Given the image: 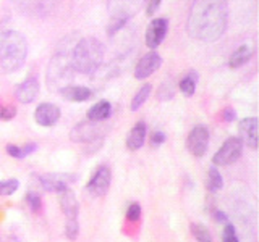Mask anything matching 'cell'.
<instances>
[{"label": "cell", "mask_w": 259, "mask_h": 242, "mask_svg": "<svg viewBox=\"0 0 259 242\" xmlns=\"http://www.w3.org/2000/svg\"><path fill=\"white\" fill-rule=\"evenodd\" d=\"M73 48V47H71ZM70 53L71 50H57V53L51 58L47 68V86L51 91L60 92L63 87L70 86L73 81V70L71 67V60H70Z\"/></svg>", "instance_id": "cell-4"}, {"label": "cell", "mask_w": 259, "mask_h": 242, "mask_svg": "<svg viewBox=\"0 0 259 242\" xmlns=\"http://www.w3.org/2000/svg\"><path fill=\"white\" fill-rule=\"evenodd\" d=\"M60 95L70 102H86L93 97V91L84 86H67L60 91Z\"/></svg>", "instance_id": "cell-17"}, {"label": "cell", "mask_w": 259, "mask_h": 242, "mask_svg": "<svg viewBox=\"0 0 259 242\" xmlns=\"http://www.w3.org/2000/svg\"><path fill=\"white\" fill-rule=\"evenodd\" d=\"M79 234V224L76 218H68L67 224H65V236H67L70 240H75Z\"/></svg>", "instance_id": "cell-28"}, {"label": "cell", "mask_w": 259, "mask_h": 242, "mask_svg": "<svg viewBox=\"0 0 259 242\" xmlns=\"http://www.w3.org/2000/svg\"><path fill=\"white\" fill-rule=\"evenodd\" d=\"M222 116H224V119L225 121H233V119H237V111H235L233 108H225L224 111H222Z\"/></svg>", "instance_id": "cell-36"}, {"label": "cell", "mask_w": 259, "mask_h": 242, "mask_svg": "<svg viewBox=\"0 0 259 242\" xmlns=\"http://www.w3.org/2000/svg\"><path fill=\"white\" fill-rule=\"evenodd\" d=\"M37 149V145L34 142H28L24 147H18V145H7V153L13 158H24L31 155L32 152H34Z\"/></svg>", "instance_id": "cell-24"}, {"label": "cell", "mask_w": 259, "mask_h": 242, "mask_svg": "<svg viewBox=\"0 0 259 242\" xmlns=\"http://www.w3.org/2000/svg\"><path fill=\"white\" fill-rule=\"evenodd\" d=\"M110 181H112L110 168L107 165H101V166H97L94 174L89 177V181L86 184V191L89 196H93V197H102L107 194L110 188Z\"/></svg>", "instance_id": "cell-7"}, {"label": "cell", "mask_w": 259, "mask_h": 242, "mask_svg": "<svg viewBox=\"0 0 259 242\" xmlns=\"http://www.w3.org/2000/svg\"><path fill=\"white\" fill-rule=\"evenodd\" d=\"M168 31V21L165 18H156L149 23L146 29V45L149 48H157L165 39Z\"/></svg>", "instance_id": "cell-12"}, {"label": "cell", "mask_w": 259, "mask_h": 242, "mask_svg": "<svg viewBox=\"0 0 259 242\" xmlns=\"http://www.w3.org/2000/svg\"><path fill=\"white\" fill-rule=\"evenodd\" d=\"M151 91H152V86L151 84H144L141 89H138V92L135 94L132 103H130V110H132V111H138V110H140L143 105L146 103V100H148Z\"/></svg>", "instance_id": "cell-23"}, {"label": "cell", "mask_w": 259, "mask_h": 242, "mask_svg": "<svg viewBox=\"0 0 259 242\" xmlns=\"http://www.w3.org/2000/svg\"><path fill=\"white\" fill-rule=\"evenodd\" d=\"M59 202L62 207V212L68 218H78L79 212V204L76 200V196L70 189H63L59 192Z\"/></svg>", "instance_id": "cell-16"}, {"label": "cell", "mask_w": 259, "mask_h": 242, "mask_svg": "<svg viewBox=\"0 0 259 242\" xmlns=\"http://www.w3.org/2000/svg\"><path fill=\"white\" fill-rule=\"evenodd\" d=\"M224 186V177L222 174L217 171V168H209L207 177H206V188L210 192H217L221 191Z\"/></svg>", "instance_id": "cell-25"}, {"label": "cell", "mask_w": 259, "mask_h": 242, "mask_svg": "<svg viewBox=\"0 0 259 242\" xmlns=\"http://www.w3.org/2000/svg\"><path fill=\"white\" fill-rule=\"evenodd\" d=\"M40 186L47 192H60L63 189H68L70 184L76 181V174L71 173H47L39 177Z\"/></svg>", "instance_id": "cell-10"}, {"label": "cell", "mask_w": 259, "mask_h": 242, "mask_svg": "<svg viewBox=\"0 0 259 242\" xmlns=\"http://www.w3.org/2000/svg\"><path fill=\"white\" fill-rule=\"evenodd\" d=\"M160 65H162V58L157 52H149L143 55L135 67V78L140 81L149 78L152 73H156L160 68Z\"/></svg>", "instance_id": "cell-11"}, {"label": "cell", "mask_w": 259, "mask_h": 242, "mask_svg": "<svg viewBox=\"0 0 259 242\" xmlns=\"http://www.w3.org/2000/svg\"><path fill=\"white\" fill-rule=\"evenodd\" d=\"M144 139H146V123L144 121H138L126 136V149L133 150V152L141 149L144 144Z\"/></svg>", "instance_id": "cell-18"}, {"label": "cell", "mask_w": 259, "mask_h": 242, "mask_svg": "<svg viewBox=\"0 0 259 242\" xmlns=\"http://www.w3.org/2000/svg\"><path fill=\"white\" fill-rule=\"evenodd\" d=\"M104 52H105V48L99 39H96V37L79 39L78 42L73 45L71 53H70L73 70L76 73H81V75H93V73H96L102 65Z\"/></svg>", "instance_id": "cell-2"}, {"label": "cell", "mask_w": 259, "mask_h": 242, "mask_svg": "<svg viewBox=\"0 0 259 242\" xmlns=\"http://www.w3.org/2000/svg\"><path fill=\"white\" fill-rule=\"evenodd\" d=\"M238 131H240L241 142H245L253 150H256L257 149V118L251 116V118L241 119L238 123Z\"/></svg>", "instance_id": "cell-14"}, {"label": "cell", "mask_w": 259, "mask_h": 242, "mask_svg": "<svg viewBox=\"0 0 259 242\" xmlns=\"http://www.w3.org/2000/svg\"><path fill=\"white\" fill-rule=\"evenodd\" d=\"M191 234L198 242H214L209 229L202 224H191Z\"/></svg>", "instance_id": "cell-26"}, {"label": "cell", "mask_w": 259, "mask_h": 242, "mask_svg": "<svg viewBox=\"0 0 259 242\" xmlns=\"http://www.w3.org/2000/svg\"><path fill=\"white\" fill-rule=\"evenodd\" d=\"M39 94V81L34 76H29L16 87V99L21 103H31Z\"/></svg>", "instance_id": "cell-15"}, {"label": "cell", "mask_w": 259, "mask_h": 242, "mask_svg": "<svg viewBox=\"0 0 259 242\" xmlns=\"http://www.w3.org/2000/svg\"><path fill=\"white\" fill-rule=\"evenodd\" d=\"M8 242H15V240H12V239H10V240H8Z\"/></svg>", "instance_id": "cell-38"}, {"label": "cell", "mask_w": 259, "mask_h": 242, "mask_svg": "<svg viewBox=\"0 0 259 242\" xmlns=\"http://www.w3.org/2000/svg\"><path fill=\"white\" fill-rule=\"evenodd\" d=\"M214 218H215V221H219V223H227V221H229L227 215L224 212H221V210H215V212H214Z\"/></svg>", "instance_id": "cell-37"}, {"label": "cell", "mask_w": 259, "mask_h": 242, "mask_svg": "<svg viewBox=\"0 0 259 242\" xmlns=\"http://www.w3.org/2000/svg\"><path fill=\"white\" fill-rule=\"evenodd\" d=\"M209 145V129L206 126H194L186 139V147L194 157H202Z\"/></svg>", "instance_id": "cell-9"}, {"label": "cell", "mask_w": 259, "mask_h": 242, "mask_svg": "<svg viewBox=\"0 0 259 242\" xmlns=\"http://www.w3.org/2000/svg\"><path fill=\"white\" fill-rule=\"evenodd\" d=\"M165 142V134L162 133V131H154L151 134V144H152V147H159V145H162Z\"/></svg>", "instance_id": "cell-34"}, {"label": "cell", "mask_w": 259, "mask_h": 242, "mask_svg": "<svg viewBox=\"0 0 259 242\" xmlns=\"http://www.w3.org/2000/svg\"><path fill=\"white\" fill-rule=\"evenodd\" d=\"M196 84H198V73L190 71L188 75L183 76L180 81V91L186 97H191V95H194V92H196Z\"/></svg>", "instance_id": "cell-22"}, {"label": "cell", "mask_w": 259, "mask_h": 242, "mask_svg": "<svg viewBox=\"0 0 259 242\" xmlns=\"http://www.w3.org/2000/svg\"><path fill=\"white\" fill-rule=\"evenodd\" d=\"M59 118H60V108L57 107V105L49 103V102L40 103L34 111L36 123L40 126H46V128L54 126L57 121H59Z\"/></svg>", "instance_id": "cell-13"}, {"label": "cell", "mask_w": 259, "mask_h": 242, "mask_svg": "<svg viewBox=\"0 0 259 242\" xmlns=\"http://www.w3.org/2000/svg\"><path fill=\"white\" fill-rule=\"evenodd\" d=\"M59 2L60 0H31V5L34 13H37L39 16H49L55 12Z\"/></svg>", "instance_id": "cell-21"}, {"label": "cell", "mask_w": 259, "mask_h": 242, "mask_svg": "<svg viewBox=\"0 0 259 242\" xmlns=\"http://www.w3.org/2000/svg\"><path fill=\"white\" fill-rule=\"evenodd\" d=\"M222 242H240L237 231H235V226L232 223H227L224 232H222Z\"/></svg>", "instance_id": "cell-30"}, {"label": "cell", "mask_w": 259, "mask_h": 242, "mask_svg": "<svg viewBox=\"0 0 259 242\" xmlns=\"http://www.w3.org/2000/svg\"><path fill=\"white\" fill-rule=\"evenodd\" d=\"M251 56H253V48H251L249 45H241L232 53L230 60H229V67L230 68H240L245 63L249 62Z\"/></svg>", "instance_id": "cell-20"}, {"label": "cell", "mask_w": 259, "mask_h": 242, "mask_svg": "<svg viewBox=\"0 0 259 242\" xmlns=\"http://www.w3.org/2000/svg\"><path fill=\"white\" fill-rule=\"evenodd\" d=\"M141 218V205L140 204H132L126 210V220L128 221H138Z\"/></svg>", "instance_id": "cell-32"}, {"label": "cell", "mask_w": 259, "mask_h": 242, "mask_svg": "<svg viewBox=\"0 0 259 242\" xmlns=\"http://www.w3.org/2000/svg\"><path fill=\"white\" fill-rule=\"evenodd\" d=\"M26 202H28V205L31 207L32 212H39L40 207H42V200H40L39 194H36V192H28Z\"/></svg>", "instance_id": "cell-31"}, {"label": "cell", "mask_w": 259, "mask_h": 242, "mask_svg": "<svg viewBox=\"0 0 259 242\" xmlns=\"http://www.w3.org/2000/svg\"><path fill=\"white\" fill-rule=\"evenodd\" d=\"M101 121H83V123H78L75 128L71 129L70 133V139L73 142H79V144H89V142H96L99 141L104 136V128L99 125Z\"/></svg>", "instance_id": "cell-6"}, {"label": "cell", "mask_w": 259, "mask_h": 242, "mask_svg": "<svg viewBox=\"0 0 259 242\" xmlns=\"http://www.w3.org/2000/svg\"><path fill=\"white\" fill-rule=\"evenodd\" d=\"M157 95H159V99H160V100H168V99H172V97L175 95V84H174V81H172V79L165 81V83L159 87Z\"/></svg>", "instance_id": "cell-27"}, {"label": "cell", "mask_w": 259, "mask_h": 242, "mask_svg": "<svg viewBox=\"0 0 259 242\" xmlns=\"http://www.w3.org/2000/svg\"><path fill=\"white\" fill-rule=\"evenodd\" d=\"M146 0H109L107 10L112 18L130 20L141 10Z\"/></svg>", "instance_id": "cell-8"}, {"label": "cell", "mask_w": 259, "mask_h": 242, "mask_svg": "<svg viewBox=\"0 0 259 242\" xmlns=\"http://www.w3.org/2000/svg\"><path fill=\"white\" fill-rule=\"evenodd\" d=\"M146 15L148 16H152L154 13H156L159 10L160 7V0H146Z\"/></svg>", "instance_id": "cell-35"}, {"label": "cell", "mask_w": 259, "mask_h": 242, "mask_svg": "<svg viewBox=\"0 0 259 242\" xmlns=\"http://www.w3.org/2000/svg\"><path fill=\"white\" fill-rule=\"evenodd\" d=\"M112 113V105L107 100H101L96 105H93L91 108L88 110V119L91 121H104L110 116Z\"/></svg>", "instance_id": "cell-19"}, {"label": "cell", "mask_w": 259, "mask_h": 242, "mask_svg": "<svg viewBox=\"0 0 259 242\" xmlns=\"http://www.w3.org/2000/svg\"><path fill=\"white\" fill-rule=\"evenodd\" d=\"M28 56L26 39L18 31H5L0 34V70L13 73L23 67Z\"/></svg>", "instance_id": "cell-3"}, {"label": "cell", "mask_w": 259, "mask_h": 242, "mask_svg": "<svg viewBox=\"0 0 259 242\" xmlns=\"http://www.w3.org/2000/svg\"><path fill=\"white\" fill-rule=\"evenodd\" d=\"M16 115V108L15 107H5V105L0 103V119L2 121H8L15 118Z\"/></svg>", "instance_id": "cell-33"}, {"label": "cell", "mask_w": 259, "mask_h": 242, "mask_svg": "<svg viewBox=\"0 0 259 242\" xmlns=\"http://www.w3.org/2000/svg\"><path fill=\"white\" fill-rule=\"evenodd\" d=\"M243 152V142L240 137H229L221 149L215 152V155L212 157V163L215 166H229L235 163Z\"/></svg>", "instance_id": "cell-5"}, {"label": "cell", "mask_w": 259, "mask_h": 242, "mask_svg": "<svg viewBox=\"0 0 259 242\" xmlns=\"http://www.w3.org/2000/svg\"><path fill=\"white\" fill-rule=\"evenodd\" d=\"M20 188L18 179H5L0 181V196H12Z\"/></svg>", "instance_id": "cell-29"}, {"label": "cell", "mask_w": 259, "mask_h": 242, "mask_svg": "<svg viewBox=\"0 0 259 242\" xmlns=\"http://www.w3.org/2000/svg\"><path fill=\"white\" fill-rule=\"evenodd\" d=\"M229 5L227 0H194L191 4L186 31L190 37L202 42H215L227 29Z\"/></svg>", "instance_id": "cell-1"}]
</instances>
